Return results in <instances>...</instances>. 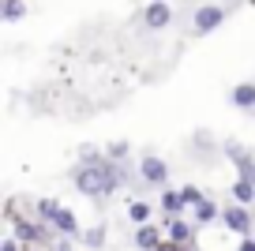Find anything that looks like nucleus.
Returning a JSON list of instances; mask_svg holds the SVG:
<instances>
[{"label": "nucleus", "mask_w": 255, "mask_h": 251, "mask_svg": "<svg viewBox=\"0 0 255 251\" xmlns=\"http://www.w3.org/2000/svg\"><path fill=\"white\" fill-rule=\"evenodd\" d=\"M229 195L237 199V203H248V206H252V203H255V180L237 176V180H233V188H229Z\"/></svg>", "instance_id": "obj_14"}, {"label": "nucleus", "mask_w": 255, "mask_h": 251, "mask_svg": "<svg viewBox=\"0 0 255 251\" xmlns=\"http://www.w3.org/2000/svg\"><path fill=\"white\" fill-rule=\"evenodd\" d=\"M248 4H252V8H255V0H248Z\"/></svg>", "instance_id": "obj_24"}, {"label": "nucleus", "mask_w": 255, "mask_h": 251, "mask_svg": "<svg viewBox=\"0 0 255 251\" xmlns=\"http://www.w3.org/2000/svg\"><path fill=\"white\" fill-rule=\"evenodd\" d=\"M128 218H131V225L150 221L154 218V203H146V199H128Z\"/></svg>", "instance_id": "obj_13"}, {"label": "nucleus", "mask_w": 255, "mask_h": 251, "mask_svg": "<svg viewBox=\"0 0 255 251\" xmlns=\"http://www.w3.org/2000/svg\"><path fill=\"white\" fill-rule=\"evenodd\" d=\"M79 244H83V248H105V229H102V225L83 229V233H79Z\"/></svg>", "instance_id": "obj_16"}, {"label": "nucleus", "mask_w": 255, "mask_h": 251, "mask_svg": "<svg viewBox=\"0 0 255 251\" xmlns=\"http://www.w3.org/2000/svg\"><path fill=\"white\" fill-rule=\"evenodd\" d=\"M229 105L240 113H255V83H237L229 90Z\"/></svg>", "instance_id": "obj_9"}, {"label": "nucleus", "mask_w": 255, "mask_h": 251, "mask_svg": "<svg viewBox=\"0 0 255 251\" xmlns=\"http://www.w3.org/2000/svg\"><path fill=\"white\" fill-rule=\"evenodd\" d=\"M222 154L229 157V161H233V169H237L240 161H248V157H252V150H248V146H240L237 139H229V142H222Z\"/></svg>", "instance_id": "obj_15"}, {"label": "nucleus", "mask_w": 255, "mask_h": 251, "mask_svg": "<svg viewBox=\"0 0 255 251\" xmlns=\"http://www.w3.org/2000/svg\"><path fill=\"white\" fill-rule=\"evenodd\" d=\"M105 157H109V154L98 150V146H90V142H83V146H79V161L83 165H98V161H105Z\"/></svg>", "instance_id": "obj_19"}, {"label": "nucleus", "mask_w": 255, "mask_h": 251, "mask_svg": "<svg viewBox=\"0 0 255 251\" xmlns=\"http://www.w3.org/2000/svg\"><path fill=\"white\" fill-rule=\"evenodd\" d=\"M105 154H109L113 161H128V154H131V142H128V139H113L109 146H105Z\"/></svg>", "instance_id": "obj_18"}, {"label": "nucleus", "mask_w": 255, "mask_h": 251, "mask_svg": "<svg viewBox=\"0 0 255 251\" xmlns=\"http://www.w3.org/2000/svg\"><path fill=\"white\" fill-rule=\"evenodd\" d=\"M237 248H240V251H255V233H248V236H237Z\"/></svg>", "instance_id": "obj_23"}, {"label": "nucleus", "mask_w": 255, "mask_h": 251, "mask_svg": "<svg viewBox=\"0 0 255 251\" xmlns=\"http://www.w3.org/2000/svg\"><path fill=\"white\" fill-rule=\"evenodd\" d=\"M56 206H60L56 199H38V203H34V214H38L41 221H49V218L56 214Z\"/></svg>", "instance_id": "obj_21"}, {"label": "nucleus", "mask_w": 255, "mask_h": 251, "mask_svg": "<svg viewBox=\"0 0 255 251\" xmlns=\"http://www.w3.org/2000/svg\"><path fill=\"white\" fill-rule=\"evenodd\" d=\"M72 184L79 195L94 199V203H102V199H113L117 195V188H124V180H120V161H113V157H105V161L98 165H75L72 169Z\"/></svg>", "instance_id": "obj_1"}, {"label": "nucleus", "mask_w": 255, "mask_h": 251, "mask_svg": "<svg viewBox=\"0 0 255 251\" xmlns=\"http://www.w3.org/2000/svg\"><path fill=\"white\" fill-rule=\"evenodd\" d=\"M26 11V0H0V23H23Z\"/></svg>", "instance_id": "obj_12"}, {"label": "nucleus", "mask_w": 255, "mask_h": 251, "mask_svg": "<svg viewBox=\"0 0 255 251\" xmlns=\"http://www.w3.org/2000/svg\"><path fill=\"white\" fill-rule=\"evenodd\" d=\"M49 225L56 229L60 236H72V240H79V233H83V225H79V218H75L68 206H56V214L49 218Z\"/></svg>", "instance_id": "obj_8"}, {"label": "nucleus", "mask_w": 255, "mask_h": 251, "mask_svg": "<svg viewBox=\"0 0 255 251\" xmlns=\"http://www.w3.org/2000/svg\"><path fill=\"white\" fill-rule=\"evenodd\" d=\"M139 180L150 184V188H169V161L146 150V154L139 157Z\"/></svg>", "instance_id": "obj_3"}, {"label": "nucleus", "mask_w": 255, "mask_h": 251, "mask_svg": "<svg viewBox=\"0 0 255 251\" xmlns=\"http://www.w3.org/2000/svg\"><path fill=\"white\" fill-rule=\"evenodd\" d=\"M143 23L150 30H165L173 23V8H169L165 0H146V11H143Z\"/></svg>", "instance_id": "obj_7"}, {"label": "nucleus", "mask_w": 255, "mask_h": 251, "mask_svg": "<svg viewBox=\"0 0 255 251\" xmlns=\"http://www.w3.org/2000/svg\"><path fill=\"white\" fill-rule=\"evenodd\" d=\"M180 191H184V203H188V206H195V203L207 199V191H203L199 184H180Z\"/></svg>", "instance_id": "obj_20"}, {"label": "nucleus", "mask_w": 255, "mask_h": 251, "mask_svg": "<svg viewBox=\"0 0 255 251\" xmlns=\"http://www.w3.org/2000/svg\"><path fill=\"white\" fill-rule=\"evenodd\" d=\"M131 244L143 251H158L161 244H165V225L161 221H143V225H135V236H131Z\"/></svg>", "instance_id": "obj_6"}, {"label": "nucleus", "mask_w": 255, "mask_h": 251, "mask_svg": "<svg viewBox=\"0 0 255 251\" xmlns=\"http://www.w3.org/2000/svg\"><path fill=\"white\" fill-rule=\"evenodd\" d=\"M222 221H225V229H229V233H237V236L255 233V221H252V214H248V203H237V199L222 210Z\"/></svg>", "instance_id": "obj_4"}, {"label": "nucleus", "mask_w": 255, "mask_h": 251, "mask_svg": "<svg viewBox=\"0 0 255 251\" xmlns=\"http://www.w3.org/2000/svg\"><path fill=\"white\" fill-rule=\"evenodd\" d=\"M195 233H199V225H195V221H188L180 214V218H173L169 221V229H165V240L173 244V248H195Z\"/></svg>", "instance_id": "obj_5"}, {"label": "nucleus", "mask_w": 255, "mask_h": 251, "mask_svg": "<svg viewBox=\"0 0 255 251\" xmlns=\"http://www.w3.org/2000/svg\"><path fill=\"white\" fill-rule=\"evenodd\" d=\"M191 150H195L199 157H210V154L218 150V142H214V135H207V131H195V146H191Z\"/></svg>", "instance_id": "obj_17"}, {"label": "nucleus", "mask_w": 255, "mask_h": 251, "mask_svg": "<svg viewBox=\"0 0 255 251\" xmlns=\"http://www.w3.org/2000/svg\"><path fill=\"white\" fill-rule=\"evenodd\" d=\"M158 206H161L165 214H176V218H180V214L188 210V203H184V191H180V188H161Z\"/></svg>", "instance_id": "obj_11"}, {"label": "nucleus", "mask_w": 255, "mask_h": 251, "mask_svg": "<svg viewBox=\"0 0 255 251\" xmlns=\"http://www.w3.org/2000/svg\"><path fill=\"white\" fill-rule=\"evenodd\" d=\"M225 15H229V11H225L222 4H214V0H203V8H195V15H191V34H195V38H207V34H214L218 26L225 23Z\"/></svg>", "instance_id": "obj_2"}, {"label": "nucleus", "mask_w": 255, "mask_h": 251, "mask_svg": "<svg viewBox=\"0 0 255 251\" xmlns=\"http://www.w3.org/2000/svg\"><path fill=\"white\" fill-rule=\"evenodd\" d=\"M237 176H244V180H255V157H248V161L237 165Z\"/></svg>", "instance_id": "obj_22"}, {"label": "nucleus", "mask_w": 255, "mask_h": 251, "mask_svg": "<svg viewBox=\"0 0 255 251\" xmlns=\"http://www.w3.org/2000/svg\"><path fill=\"white\" fill-rule=\"evenodd\" d=\"M218 218H222V210H218V203H214V199H203V203H195V206H191V221H195L199 229L214 225Z\"/></svg>", "instance_id": "obj_10"}]
</instances>
